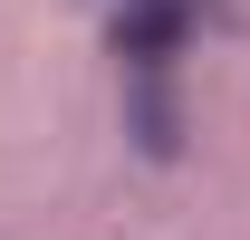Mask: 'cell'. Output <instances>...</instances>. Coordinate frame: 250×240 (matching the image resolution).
Returning <instances> with one entry per match:
<instances>
[{
	"mask_svg": "<svg viewBox=\"0 0 250 240\" xmlns=\"http://www.w3.org/2000/svg\"><path fill=\"white\" fill-rule=\"evenodd\" d=\"M125 10H202V0H125Z\"/></svg>",
	"mask_w": 250,
	"mask_h": 240,
	"instance_id": "obj_1",
	"label": "cell"
}]
</instances>
